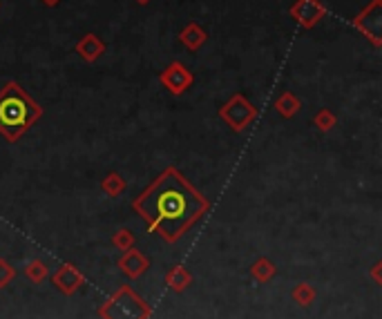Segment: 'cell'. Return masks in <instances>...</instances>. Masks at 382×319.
I'll list each match as a JSON object with an SVG mask.
<instances>
[{
    "label": "cell",
    "instance_id": "1",
    "mask_svg": "<svg viewBox=\"0 0 382 319\" xmlns=\"http://www.w3.org/2000/svg\"><path fill=\"white\" fill-rule=\"evenodd\" d=\"M132 208L145 221L148 232H157L164 241L175 243L206 215L210 204L177 167H168L134 199Z\"/></svg>",
    "mask_w": 382,
    "mask_h": 319
},
{
    "label": "cell",
    "instance_id": "2",
    "mask_svg": "<svg viewBox=\"0 0 382 319\" xmlns=\"http://www.w3.org/2000/svg\"><path fill=\"white\" fill-rule=\"evenodd\" d=\"M40 116L42 108L16 81H7L3 85L0 90V134L9 143H16Z\"/></svg>",
    "mask_w": 382,
    "mask_h": 319
},
{
    "label": "cell",
    "instance_id": "3",
    "mask_svg": "<svg viewBox=\"0 0 382 319\" xmlns=\"http://www.w3.org/2000/svg\"><path fill=\"white\" fill-rule=\"evenodd\" d=\"M99 315L103 319H148L150 317V308L136 295L132 288H123L114 293L108 302L99 308Z\"/></svg>",
    "mask_w": 382,
    "mask_h": 319
},
{
    "label": "cell",
    "instance_id": "4",
    "mask_svg": "<svg viewBox=\"0 0 382 319\" xmlns=\"http://www.w3.org/2000/svg\"><path fill=\"white\" fill-rule=\"evenodd\" d=\"M219 119L224 121L232 132H244L257 119V108H255L244 94H232L219 108Z\"/></svg>",
    "mask_w": 382,
    "mask_h": 319
},
{
    "label": "cell",
    "instance_id": "5",
    "mask_svg": "<svg viewBox=\"0 0 382 319\" xmlns=\"http://www.w3.org/2000/svg\"><path fill=\"white\" fill-rule=\"evenodd\" d=\"M353 29L369 38L374 47H382V0H371L353 18Z\"/></svg>",
    "mask_w": 382,
    "mask_h": 319
},
{
    "label": "cell",
    "instance_id": "6",
    "mask_svg": "<svg viewBox=\"0 0 382 319\" xmlns=\"http://www.w3.org/2000/svg\"><path fill=\"white\" fill-rule=\"evenodd\" d=\"M159 83H161L164 90H168L173 97H182L184 92L193 88L195 74L190 72L182 60H173L161 74H159Z\"/></svg>",
    "mask_w": 382,
    "mask_h": 319
},
{
    "label": "cell",
    "instance_id": "7",
    "mask_svg": "<svg viewBox=\"0 0 382 319\" xmlns=\"http://www.w3.org/2000/svg\"><path fill=\"white\" fill-rule=\"evenodd\" d=\"M289 14L300 27L313 29L315 25H320V20L328 14V9L322 0H295Z\"/></svg>",
    "mask_w": 382,
    "mask_h": 319
},
{
    "label": "cell",
    "instance_id": "8",
    "mask_svg": "<svg viewBox=\"0 0 382 319\" xmlns=\"http://www.w3.org/2000/svg\"><path fill=\"white\" fill-rule=\"evenodd\" d=\"M83 275L79 272V268H74L72 263H63L61 268L51 275V284L56 286V291H61L63 295H74L81 286H83Z\"/></svg>",
    "mask_w": 382,
    "mask_h": 319
},
{
    "label": "cell",
    "instance_id": "9",
    "mask_svg": "<svg viewBox=\"0 0 382 319\" xmlns=\"http://www.w3.org/2000/svg\"><path fill=\"white\" fill-rule=\"evenodd\" d=\"M119 268H121V272L125 275V277L136 279V277H141L148 268H150V261H148V257L141 250H136L132 246L130 250H125L123 257L119 259Z\"/></svg>",
    "mask_w": 382,
    "mask_h": 319
},
{
    "label": "cell",
    "instance_id": "10",
    "mask_svg": "<svg viewBox=\"0 0 382 319\" xmlns=\"http://www.w3.org/2000/svg\"><path fill=\"white\" fill-rule=\"evenodd\" d=\"M77 54L85 60V63H97L103 54H105V42L97 36V34H85L79 42H77Z\"/></svg>",
    "mask_w": 382,
    "mask_h": 319
},
{
    "label": "cell",
    "instance_id": "11",
    "mask_svg": "<svg viewBox=\"0 0 382 319\" xmlns=\"http://www.w3.org/2000/svg\"><path fill=\"white\" fill-rule=\"evenodd\" d=\"M179 40H182V45L190 51H199L201 47L206 45V40H208V34H206V29L201 27L199 23H188L184 29H182V34H179Z\"/></svg>",
    "mask_w": 382,
    "mask_h": 319
},
{
    "label": "cell",
    "instance_id": "12",
    "mask_svg": "<svg viewBox=\"0 0 382 319\" xmlns=\"http://www.w3.org/2000/svg\"><path fill=\"white\" fill-rule=\"evenodd\" d=\"M275 110H278V114L282 116V119H293L295 114H300L302 101L297 99L293 92L284 90V92H280V97L275 99Z\"/></svg>",
    "mask_w": 382,
    "mask_h": 319
},
{
    "label": "cell",
    "instance_id": "13",
    "mask_svg": "<svg viewBox=\"0 0 382 319\" xmlns=\"http://www.w3.org/2000/svg\"><path fill=\"white\" fill-rule=\"evenodd\" d=\"M166 284H168L175 293H182V291L188 288L190 284H193V275H190V272L184 268V265H175V268L166 275Z\"/></svg>",
    "mask_w": 382,
    "mask_h": 319
},
{
    "label": "cell",
    "instance_id": "14",
    "mask_svg": "<svg viewBox=\"0 0 382 319\" xmlns=\"http://www.w3.org/2000/svg\"><path fill=\"white\" fill-rule=\"evenodd\" d=\"M275 272H278V268H275V263L269 261L266 257H262L253 263V268H250V275H253V279L255 281H260V284H266L275 277Z\"/></svg>",
    "mask_w": 382,
    "mask_h": 319
},
{
    "label": "cell",
    "instance_id": "15",
    "mask_svg": "<svg viewBox=\"0 0 382 319\" xmlns=\"http://www.w3.org/2000/svg\"><path fill=\"white\" fill-rule=\"evenodd\" d=\"M125 188H127V183H125V179L119 172H110L108 177L101 181V190L108 197H114V199L121 197L125 193Z\"/></svg>",
    "mask_w": 382,
    "mask_h": 319
},
{
    "label": "cell",
    "instance_id": "16",
    "mask_svg": "<svg viewBox=\"0 0 382 319\" xmlns=\"http://www.w3.org/2000/svg\"><path fill=\"white\" fill-rule=\"evenodd\" d=\"M313 125L320 132H331L333 127L337 125V119H335V114L328 110V108H320V110L315 112V116H313Z\"/></svg>",
    "mask_w": 382,
    "mask_h": 319
},
{
    "label": "cell",
    "instance_id": "17",
    "mask_svg": "<svg viewBox=\"0 0 382 319\" xmlns=\"http://www.w3.org/2000/svg\"><path fill=\"white\" fill-rule=\"evenodd\" d=\"M25 275L34 284H40L42 279L47 277V265H45V261H42V259H31L27 263V268H25Z\"/></svg>",
    "mask_w": 382,
    "mask_h": 319
},
{
    "label": "cell",
    "instance_id": "18",
    "mask_svg": "<svg viewBox=\"0 0 382 319\" xmlns=\"http://www.w3.org/2000/svg\"><path fill=\"white\" fill-rule=\"evenodd\" d=\"M112 246L116 250H130L134 246V235L127 228H121V230H116L114 232V237H112Z\"/></svg>",
    "mask_w": 382,
    "mask_h": 319
},
{
    "label": "cell",
    "instance_id": "19",
    "mask_svg": "<svg viewBox=\"0 0 382 319\" xmlns=\"http://www.w3.org/2000/svg\"><path fill=\"white\" fill-rule=\"evenodd\" d=\"M293 300H295L297 304H300V306H309V304L315 300V291L311 288L309 284H300V286H295Z\"/></svg>",
    "mask_w": 382,
    "mask_h": 319
},
{
    "label": "cell",
    "instance_id": "20",
    "mask_svg": "<svg viewBox=\"0 0 382 319\" xmlns=\"http://www.w3.org/2000/svg\"><path fill=\"white\" fill-rule=\"evenodd\" d=\"M16 277V268L7 259H0V288L7 286L9 281H14Z\"/></svg>",
    "mask_w": 382,
    "mask_h": 319
},
{
    "label": "cell",
    "instance_id": "21",
    "mask_svg": "<svg viewBox=\"0 0 382 319\" xmlns=\"http://www.w3.org/2000/svg\"><path fill=\"white\" fill-rule=\"evenodd\" d=\"M40 3L45 5V7H56L58 3H63V0H40Z\"/></svg>",
    "mask_w": 382,
    "mask_h": 319
},
{
    "label": "cell",
    "instance_id": "22",
    "mask_svg": "<svg viewBox=\"0 0 382 319\" xmlns=\"http://www.w3.org/2000/svg\"><path fill=\"white\" fill-rule=\"evenodd\" d=\"M378 270H380V263H376V265H374V279L380 284V275H378Z\"/></svg>",
    "mask_w": 382,
    "mask_h": 319
},
{
    "label": "cell",
    "instance_id": "23",
    "mask_svg": "<svg viewBox=\"0 0 382 319\" xmlns=\"http://www.w3.org/2000/svg\"><path fill=\"white\" fill-rule=\"evenodd\" d=\"M139 5H148V3H152V0H136Z\"/></svg>",
    "mask_w": 382,
    "mask_h": 319
}]
</instances>
